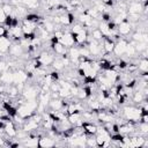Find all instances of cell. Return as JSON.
<instances>
[{
  "mask_svg": "<svg viewBox=\"0 0 148 148\" xmlns=\"http://www.w3.org/2000/svg\"><path fill=\"white\" fill-rule=\"evenodd\" d=\"M124 112V117L126 120H132L134 123H138L140 120V116H141V110L139 106H134V105H127L123 109Z\"/></svg>",
  "mask_w": 148,
  "mask_h": 148,
  "instance_id": "6da1fadb",
  "label": "cell"
},
{
  "mask_svg": "<svg viewBox=\"0 0 148 148\" xmlns=\"http://www.w3.org/2000/svg\"><path fill=\"white\" fill-rule=\"evenodd\" d=\"M127 43H128V39H126L125 37H121L119 40L116 42V44H114V49H113V53H114L117 57L123 56L124 52H125V49H126Z\"/></svg>",
  "mask_w": 148,
  "mask_h": 148,
  "instance_id": "7a4b0ae2",
  "label": "cell"
},
{
  "mask_svg": "<svg viewBox=\"0 0 148 148\" xmlns=\"http://www.w3.org/2000/svg\"><path fill=\"white\" fill-rule=\"evenodd\" d=\"M37 58L39 59V61L42 62V65H43L44 67H47V66L52 65V62H53V60H54L53 53H50V52H47V51H42V52L38 54Z\"/></svg>",
  "mask_w": 148,
  "mask_h": 148,
  "instance_id": "3957f363",
  "label": "cell"
},
{
  "mask_svg": "<svg viewBox=\"0 0 148 148\" xmlns=\"http://www.w3.org/2000/svg\"><path fill=\"white\" fill-rule=\"evenodd\" d=\"M114 44H116V42L113 39H111L108 36H104L103 39H102V46H103L104 54H111V53H113Z\"/></svg>",
  "mask_w": 148,
  "mask_h": 148,
  "instance_id": "277c9868",
  "label": "cell"
},
{
  "mask_svg": "<svg viewBox=\"0 0 148 148\" xmlns=\"http://www.w3.org/2000/svg\"><path fill=\"white\" fill-rule=\"evenodd\" d=\"M117 31L120 36L125 37V36H128L131 32H132V27H131V23L128 21H123L120 22L119 24H117Z\"/></svg>",
  "mask_w": 148,
  "mask_h": 148,
  "instance_id": "5b68a950",
  "label": "cell"
},
{
  "mask_svg": "<svg viewBox=\"0 0 148 148\" xmlns=\"http://www.w3.org/2000/svg\"><path fill=\"white\" fill-rule=\"evenodd\" d=\"M56 146V140L49 135H42L38 138V147L39 148H49Z\"/></svg>",
  "mask_w": 148,
  "mask_h": 148,
  "instance_id": "8992f818",
  "label": "cell"
},
{
  "mask_svg": "<svg viewBox=\"0 0 148 148\" xmlns=\"http://www.w3.org/2000/svg\"><path fill=\"white\" fill-rule=\"evenodd\" d=\"M59 42H60L64 46H66L67 49H69V47H72V46H74V45H76V44H75V40H74V37H73V35H72L71 31H65L64 36L59 39Z\"/></svg>",
  "mask_w": 148,
  "mask_h": 148,
  "instance_id": "52a82bcc",
  "label": "cell"
},
{
  "mask_svg": "<svg viewBox=\"0 0 148 148\" xmlns=\"http://www.w3.org/2000/svg\"><path fill=\"white\" fill-rule=\"evenodd\" d=\"M8 53L13 57H21L24 54V50L22 49V46L20 45L18 42H14L10 44L9 46V50H8Z\"/></svg>",
  "mask_w": 148,
  "mask_h": 148,
  "instance_id": "ba28073f",
  "label": "cell"
},
{
  "mask_svg": "<svg viewBox=\"0 0 148 148\" xmlns=\"http://www.w3.org/2000/svg\"><path fill=\"white\" fill-rule=\"evenodd\" d=\"M127 13L128 14H132V13L142 14V3L140 1L132 0L131 2L127 3Z\"/></svg>",
  "mask_w": 148,
  "mask_h": 148,
  "instance_id": "9c48e42d",
  "label": "cell"
},
{
  "mask_svg": "<svg viewBox=\"0 0 148 148\" xmlns=\"http://www.w3.org/2000/svg\"><path fill=\"white\" fill-rule=\"evenodd\" d=\"M82 128H83V131H84L86 134H88V135H95L97 133L98 126L96 124H92L91 121H83Z\"/></svg>",
  "mask_w": 148,
  "mask_h": 148,
  "instance_id": "30bf717a",
  "label": "cell"
},
{
  "mask_svg": "<svg viewBox=\"0 0 148 148\" xmlns=\"http://www.w3.org/2000/svg\"><path fill=\"white\" fill-rule=\"evenodd\" d=\"M16 130H17V127L15 126V124L13 123V120L7 121L6 125H5V128H3L5 134L8 138H15L16 136Z\"/></svg>",
  "mask_w": 148,
  "mask_h": 148,
  "instance_id": "8fae6325",
  "label": "cell"
},
{
  "mask_svg": "<svg viewBox=\"0 0 148 148\" xmlns=\"http://www.w3.org/2000/svg\"><path fill=\"white\" fill-rule=\"evenodd\" d=\"M51 50L53 51V53L54 54H57V56H62V54H65L68 50H67V47L66 46H64L60 42H54V43H51Z\"/></svg>",
  "mask_w": 148,
  "mask_h": 148,
  "instance_id": "7c38bea8",
  "label": "cell"
},
{
  "mask_svg": "<svg viewBox=\"0 0 148 148\" xmlns=\"http://www.w3.org/2000/svg\"><path fill=\"white\" fill-rule=\"evenodd\" d=\"M12 44L10 38L8 37H1L0 38V53H7L9 50V46Z\"/></svg>",
  "mask_w": 148,
  "mask_h": 148,
  "instance_id": "4fadbf2b",
  "label": "cell"
},
{
  "mask_svg": "<svg viewBox=\"0 0 148 148\" xmlns=\"http://www.w3.org/2000/svg\"><path fill=\"white\" fill-rule=\"evenodd\" d=\"M147 97L142 94V91L141 90H136V91H134L133 94H132V101L135 103V104H139V103H141L143 99H146Z\"/></svg>",
  "mask_w": 148,
  "mask_h": 148,
  "instance_id": "5bb4252c",
  "label": "cell"
},
{
  "mask_svg": "<svg viewBox=\"0 0 148 148\" xmlns=\"http://www.w3.org/2000/svg\"><path fill=\"white\" fill-rule=\"evenodd\" d=\"M51 66L54 68V71H61V69L65 68V64H64L61 58H54V60H53Z\"/></svg>",
  "mask_w": 148,
  "mask_h": 148,
  "instance_id": "9a60e30c",
  "label": "cell"
},
{
  "mask_svg": "<svg viewBox=\"0 0 148 148\" xmlns=\"http://www.w3.org/2000/svg\"><path fill=\"white\" fill-rule=\"evenodd\" d=\"M90 36H91V38L92 39H96V40H102L103 39V34H102V31L98 29V28H94L91 31H90V34H89Z\"/></svg>",
  "mask_w": 148,
  "mask_h": 148,
  "instance_id": "2e32d148",
  "label": "cell"
},
{
  "mask_svg": "<svg viewBox=\"0 0 148 148\" xmlns=\"http://www.w3.org/2000/svg\"><path fill=\"white\" fill-rule=\"evenodd\" d=\"M138 69L141 72H148V60L147 58H141L138 64Z\"/></svg>",
  "mask_w": 148,
  "mask_h": 148,
  "instance_id": "e0dca14e",
  "label": "cell"
},
{
  "mask_svg": "<svg viewBox=\"0 0 148 148\" xmlns=\"http://www.w3.org/2000/svg\"><path fill=\"white\" fill-rule=\"evenodd\" d=\"M1 8H2V10H3V13H5L6 16L13 14V9H14V6L13 5H10V3H3L1 6Z\"/></svg>",
  "mask_w": 148,
  "mask_h": 148,
  "instance_id": "ac0fdd59",
  "label": "cell"
},
{
  "mask_svg": "<svg viewBox=\"0 0 148 148\" xmlns=\"http://www.w3.org/2000/svg\"><path fill=\"white\" fill-rule=\"evenodd\" d=\"M140 131H139V133L141 134V135H143V136H146L147 134H148V123H140Z\"/></svg>",
  "mask_w": 148,
  "mask_h": 148,
  "instance_id": "d6986e66",
  "label": "cell"
},
{
  "mask_svg": "<svg viewBox=\"0 0 148 148\" xmlns=\"http://www.w3.org/2000/svg\"><path fill=\"white\" fill-rule=\"evenodd\" d=\"M8 36V28L0 24V38L1 37H7Z\"/></svg>",
  "mask_w": 148,
  "mask_h": 148,
  "instance_id": "ffe728a7",
  "label": "cell"
},
{
  "mask_svg": "<svg viewBox=\"0 0 148 148\" xmlns=\"http://www.w3.org/2000/svg\"><path fill=\"white\" fill-rule=\"evenodd\" d=\"M8 71V62H6L5 60H0V73Z\"/></svg>",
  "mask_w": 148,
  "mask_h": 148,
  "instance_id": "44dd1931",
  "label": "cell"
},
{
  "mask_svg": "<svg viewBox=\"0 0 148 148\" xmlns=\"http://www.w3.org/2000/svg\"><path fill=\"white\" fill-rule=\"evenodd\" d=\"M5 20H6V15H5L2 8L0 7V24H3L5 23Z\"/></svg>",
  "mask_w": 148,
  "mask_h": 148,
  "instance_id": "7402d4cb",
  "label": "cell"
},
{
  "mask_svg": "<svg viewBox=\"0 0 148 148\" xmlns=\"http://www.w3.org/2000/svg\"><path fill=\"white\" fill-rule=\"evenodd\" d=\"M112 1H113V2H116V1H117V0H112Z\"/></svg>",
  "mask_w": 148,
  "mask_h": 148,
  "instance_id": "603a6c76",
  "label": "cell"
},
{
  "mask_svg": "<svg viewBox=\"0 0 148 148\" xmlns=\"http://www.w3.org/2000/svg\"><path fill=\"white\" fill-rule=\"evenodd\" d=\"M0 95H1V91H0Z\"/></svg>",
  "mask_w": 148,
  "mask_h": 148,
  "instance_id": "cb8c5ba5",
  "label": "cell"
}]
</instances>
